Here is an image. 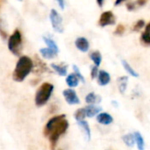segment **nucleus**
Masks as SVG:
<instances>
[{
  "instance_id": "f257e3e1",
  "label": "nucleus",
  "mask_w": 150,
  "mask_h": 150,
  "mask_svg": "<svg viewBox=\"0 0 150 150\" xmlns=\"http://www.w3.org/2000/svg\"><path fill=\"white\" fill-rule=\"evenodd\" d=\"M65 117L64 114L55 116L48 121L44 127L43 134L45 137H49L51 150H55L59 137L65 133L69 127V123L65 119Z\"/></svg>"
},
{
  "instance_id": "f03ea898",
  "label": "nucleus",
  "mask_w": 150,
  "mask_h": 150,
  "mask_svg": "<svg viewBox=\"0 0 150 150\" xmlns=\"http://www.w3.org/2000/svg\"><path fill=\"white\" fill-rule=\"evenodd\" d=\"M33 70V60L28 56H20L13 72L14 81L22 82Z\"/></svg>"
},
{
  "instance_id": "7ed1b4c3",
  "label": "nucleus",
  "mask_w": 150,
  "mask_h": 150,
  "mask_svg": "<svg viewBox=\"0 0 150 150\" xmlns=\"http://www.w3.org/2000/svg\"><path fill=\"white\" fill-rule=\"evenodd\" d=\"M53 90H54V86L51 83L49 82L42 83L35 93V105L37 107H42L45 105L49 102L53 93Z\"/></svg>"
},
{
  "instance_id": "20e7f679",
  "label": "nucleus",
  "mask_w": 150,
  "mask_h": 150,
  "mask_svg": "<svg viewBox=\"0 0 150 150\" xmlns=\"http://www.w3.org/2000/svg\"><path fill=\"white\" fill-rule=\"evenodd\" d=\"M22 46V35L19 29H15V31L8 37L7 47L9 50L17 57L21 56Z\"/></svg>"
},
{
  "instance_id": "39448f33",
  "label": "nucleus",
  "mask_w": 150,
  "mask_h": 150,
  "mask_svg": "<svg viewBox=\"0 0 150 150\" xmlns=\"http://www.w3.org/2000/svg\"><path fill=\"white\" fill-rule=\"evenodd\" d=\"M50 20L51 22V26L55 32L62 34L64 32V26H63V18L61 15L55 10L52 9L50 13Z\"/></svg>"
},
{
  "instance_id": "423d86ee",
  "label": "nucleus",
  "mask_w": 150,
  "mask_h": 150,
  "mask_svg": "<svg viewBox=\"0 0 150 150\" xmlns=\"http://www.w3.org/2000/svg\"><path fill=\"white\" fill-rule=\"evenodd\" d=\"M116 23V18L114 16V13L111 11H106L103 12L99 19L98 24L100 27L104 28L107 26H111Z\"/></svg>"
},
{
  "instance_id": "0eeeda50",
  "label": "nucleus",
  "mask_w": 150,
  "mask_h": 150,
  "mask_svg": "<svg viewBox=\"0 0 150 150\" xmlns=\"http://www.w3.org/2000/svg\"><path fill=\"white\" fill-rule=\"evenodd\" d=\"M63 96L66 101V103L70 105H76L81 103L79 96H77V93L72 88H67L63 91Z\"/></svg>"
},
{
  "instance_id": "6e6552de",
  "label": "nucleus",
  "mask_w": 150,
  "mask_h": 150,
  "mask_svg": "<svg viewBox=\"0 0 150 150\" xmlns=\"http://www.w3.org/2000/svg\"><path fill=\"white\" fill-rule=\"evenodd\" d=\"M49 68L47 66V64L37 56H35V60H33V70L32 71H34L35 74H42L44 73L46 71H49Z\"/></svg>"
},
{
  "instance_id": "1a4fd4ad",
  "label": "nucleus",
  "mask_w": 150,
  "mask_h": 150,
  "mask_svg": "<svg viewBox=\"0 0 150 150\" xmlns=\"http://www.w3.org/2000/svg\"><path fill=\"white\" fill-rule=\"evenodd\" d=\"M75 46L81 52H87L89 50L90 43L88 40L85 37H78L75 40Z\"/></svg>"
},
{
  "instance_id": "9d476101",
  "label": "nucleus",
  "mask_w": 150,
  "mask_h": 150,
  "mask_svg": "<svg viewBox=\"0 0 150 150\" xmlns=\"http://www.w3.org/2000/svg\"><path fill=\"white\" fill-rule=\"evenodd\" d=\"M97 82L100 86L104 87L110 82V75L104 70H101L97 75Z\"/></svg>"
},
{
  "instance_id": "9b49d317",
  "label": "nucleus",
  "mask_w": 150,
  "mask_h": 150,
  "mask_svg": "<svg viewBox=\"0 0 150 150\" xmlns=\"http://www.w3.org/2000/svg\"><path fill=\"white\" fill-rule=\"evenodd\" d=\"M84 110H85L86 117H93L96 116L98 113L101 112L102 108L99 107V106H96L95 104H89V105H88L87 107L84 108Z\"/></svg>"
},
{
  "instance_id": "f8f14e48",
  "label": "nucleus",
  "mask_w": 150,
  "mask_h": 150,
  "mask_svg": "<svg viewBox=\"0 0 150 150\" xmlns=\"http://www.w3.org/2000/svg\"><path fill=\"white\" fill-rule=\"evenodd\" d=\"M50 67L54 70V71H56L59 76L61 77H64L67 75V69H68V65L65 64H51Z\"/></svg>"
},
{
  "instance_id": "ddd939ff",
  "label": "nucleus",
  "mask_w": 150,
  "mask_h": 150,
  "mask_svg": "<svg viewBox=\"0 0 150 150\" xmlns=\"http://www.w3.org/2000/svg\"><path fill=\"white\" fill-rule=\"evenodd\" d=\"M96 120L98 123L107 125H110L113 122V117H111V115H110L107 112H101V113L97 114Z\"/></svg>"
},
{
  "instance_id": "4468645a",
  "label": "nucleus",
  "mask_w": 150,
  "mask_h": 150,
  "mask_svg": "<svg viewBox=\"0 0 150 150\" xmlns=\"http://www.w3.org/2000/svg\"><path fill=\"white\" fill-rule=\"evenodd\" d=\"M65 82L67 84V86L71 88H76L79 83H80V80L79 78L77 77V75L75 74L74 72L69 74L66 76V79H65Z\"/></svg>"
},
{
  "instance_id": "2eb2a0df",
  "label": "nucleus",
  "mask_w": 150,
  "mask_h": 150,
  "mask_svg": "<svg viewBox=\"0 0 150 150\" xmlns=\"http://www.w3.org/2000/svg\"><path fill=\"white\" fill-rule=\"evenodd\" d=\"M40 53L42 55V57L45 59H53L57 57V53L55 52L54 50H52L50 48H42L40 49Z\"/></svg>"
},
{
  "instance_id": "dca6fc26",
  "label": "nucleus",
  "mask_w": 150,
  "mask_h": 150,
  "mask_svg": "<svg viewBox=\"0 0 150 150\" xmlns=\"http://www.w3.org/2000/svg\"><path fill=\"white\" fill-rule=\"evenodd\" d=\"M85 101L88 104H96V103H101L102 98H101V96L96 95L94 92H91V93L87 95V96L85 98Z\"/></svg>"
},
{
  "instance_id": "f3484780",
  "label": "nucleus",
  "mask_w": 150,
  "mask_h": 150,
  "mask_svg": "<svg viewBox=\"0 0 150 150\" xmlns=\"http://www.w3.org/2000/svg\"><path fill=\"white\" fill-rule=\"evenodd\" d=\"M42 39H43V41H44V42H45V44L47 45L48 48L51 49L52 50H54L55 52H57L58 54V52H59L58 46L57 45L56 42L53 39H51L50 37H47V36H43Z\"/></svg>"
},
{
  "instance_id": "a211bd4d",
  "label": "nucleus",
  "mask_w": 150,
  "mask_h": 150,
  "mask_svg": "<svg viewBox=\"0 0 150 150\" xmlns=\"http://www.w3.org/2000/svg\"><path fill=\"white\" fill-rule=\"evenodd\" d=\"M118 83V89L121 94H124L127 88V82H128V77L127 76H121L117 79Z\"/></svg>"
},
{
  "instance_id": "6ab92c4d",
  "label": "nucleus",
  "mask_w": 150,
  "mask_h": 150,
  "mask_svg": "<svg viewBox=\"0 0 150 150\" xmlns=\"http://www.w3.org/2000/svg\"><path fill=\"white\" fill-rule=\"evenodd\" d=\"M78 125H79L80 127H81L83 129L88 140H90V139H91V131H90V127H89L88 123L83 119V120L78 121Z\"/></svg>"
},
{
  "instance_id": "aec40b11",
  "label": "nucleus",
  "mask_w": 150,
  "mask_h": 150,
  "mask_svg": "<svg viewBox=\"0 0 150 150\" xmlns=\"http://www.w3.org/2000/svg\"><path fill=\"white\" fill-rule=\"evenodd\" d=\"M133 135H134L135 143L137 144L138 149L139 150H144V148H145V142H144V139H143L142 135L140 134V132H135L133 133Z\"/></svg>"
},
{
  "instance_id": "412c9836",
  "label": "nucleus",
  "mask_w": 150,
  "mask_h": 150,
  "mask_svg": "<svg viewBox=\"0 0 150 150\" xmlns=\"http://www.w3.org/2000/svg\"><path fill=\"white\" fill-rule=\"evenodd\" d=\"M89 57H90V59L94 62L95 65L99 66V65L101 64L103 57H102V54H101L99 51L96 50V51L91 52L90 55H89Z\"/></svg>"
},
{
  "instance_id": "4be33fe9",
  "label": "nucleus",
  "mask_w": 150,
  "mask_h": 150,
  "mask_svg": "<svg viewBox=\"0 0 150 150\" xmlns=\"http://www.w3.org/2000/svg\"><path fill=\"white\" fill-rule=\"evenodd\" d=\"M123 141L125 142V144L127 146H130V147H132L133 145L135 144V139H134V135L132 134V133H128V134H125L123 136Z\"/></svg>"
},
{
  "instance_id": "5701e85b",
  "label": "nucleus",
  "mask_w": 150,
  "mask_h": 150,
  "mask_svg": "<svg viewBox=\"0 0 150 150\" xmlns=\"http://www.w3.org/2000/svg\"><path fill=\"white\" fill-rule=\"evenodd\" d=\"M122 64H123L125 70L130 75H132V77H139V74L137 73V71H135V70H134L133 68H132V66L128 64L127 61L122 60Z\"/></svg>"
},
{
  "instance_id": "b1692460",
  "label": "nucleus",
  "mask_w": 150,
  "mask_h": 150,
  "mask_svg": "<svg viewBox=\"0 0 150 150\" xmlns=\"http://www.w3.org/2000/svg\"><path fill=\"white\" fill-rule=\"evenodd\" d=\"M74 117L77 121H81V120H83L85 117H86V114H85V110H84V108H81L79 110H77L74 113Z\"/></svg>"
},
{
  "instance_id": "393cba45",
  "label": "nucleus",
  "mask_w": 150,
  "mask_h": 150,
  "mask_svg": "<svg viewBox=\"0 0 150 150\" xmlns=\"http://www.w3.org/2000/svg\"><path fill=\"white\" fill-rule=\"evenodd\" d=\"M72 70H73V72L77 75V77L79 78L80 81H81L82 83H85V78H84L83 75L81 74V70L79 69V67H78L77 65L73 64V65H72Z\"/></svg>"
},
{
  "instance_id": "a878e982",
  "label": "nucleus",
  "mask_w": 150,
  "mask_h": 150,
  "mask_svg": "<svg viewBox=\"0 0 150 150\" xmlns=\"http://www.w3.org/2000/svg\"><path fill=\"white\" fill-rule=\"evenodd\" d=\"M125 26L122 25V24H119V25H117V27L116 28V29H115V31H114V35H122L125 33Z\"/></svg>"
},
{
  "instance_id": "bb28decb",
  "label": "nucleus",
  "mask_w": 150,
  "mask_h": 150,
  "mask_svg": "<svg viewBox=\"0 0 150 150\" xmlns=\"http://www.w3.org/2000/svg\"><path fill=\"white\" fill-rule=\"evenodd\" d=\"M141 42L145 44H150V34L144 31L141 34Z\"/></svg>"
},
{
  "instance_id": "cd10ccee",
  "label": "nucleus",
  "mask_w": 150,
  "mask_h": 150,
  "mask_svg": "<svg viewBox=\"0 0 150 150\" xmlns=\"http://www.w3.org/2000/svg\"><path fill=\"white\" fill-rule=\"evenodd\" d=\"M144 26H145V21H144L143 20H139V21H138L135 23V25L133 26L132 30H133V31H139V30L141 29Z\"/></svg>"
},
{
  "instance_id": "c85d7f7f",
  "label": "nucleus",
  "mask_w": 150,
  "mask_h": 150,
  "mask_svg": "<svg viewBox=\"0 0 150 150\" xmlns=\"http://www.w3.org/2000/svg\"><path fill=\"white\" fill-rule=\"evenodd\" d=\"M98 72H99L98 66H96V65L92 66V67H91V71H90V76H91V78H92V79H96V78H97Z\"/></svg>"
},
{
  "instance_id": "c756f323",
  "label": "nucleus",
  "mask_w": 150,
  "mask_h": 150,
  "mask_svg": "<svg viewBox=\"0 0 150 150\" xmlns=\"http://www.w3.org/2000/svg\"><path fill=\"white\" fill-rule=\"evenodd\" d=\"M0 36H1V38L3 40H8V34L7 32L6 31V29L2 27V25L0 24Z\"/></svg>"
},
{
  "instance_id": "7c9ffc66",
  "label": "nucleus",
  "mask_w": 150,
  "mask_h": 150,
  "mask_svg": "<svg viewBox=\"0 0 150 150\" xmlns=\"http://www.w3.org/2000/svg\"><path fill=\"white\" fill-rule=\"evenodd\" d=\"M147 2H148V0H136V2H134V3L136 5V7L138 8V7L144 6Z\"/></svg>"
},
{
  "instance_id": "2f4dec72",
  "label": "nucleus",
  "mask_w": 150,
  "mask_h": 150,
  "mask_svg": "<svg viewBox=\"0 0 150 150\" xmlns=\"http://www.w3.org/2000/svg\"><path fill=\"white\" fill-rule=\"evenodd\" d=\"M126 8L128 11H134L137 7H136V5L134 2H129L126 4Z\"/></svg>"
},
{
  "instance_id": "473e14b6",
  "label": "nucleus",
  "mask_w": 150,
  "mask_h": 150,
  "mask_svg": "<svg viewBox=\"0 0 150 150\" xmlns=\"http://www.w3.org/2000/svg\"><path fill=\"white\" fill-rule=\"evenodd\" d=\"M56 1H57V5L59 6L60 9L61 10H64V6H65V1H64V0H56Z\"/></svg>"
},
{
  "instance_id": "72a5a7b5",
  "label": "nucleus",
  "mask_w": 150,
  "mask_h": 150,
  "mask_svg": "<svg viewBox=\"0 0 150 150\" xmlns=\"http://www.w3.org/2000/svg\"><path fill=\"white\" fill-rule=\"evenodd\" d=\"M96 2H97V5H98L100 7H103V6L104 0H96Z\"/></svg>"
},
{
  "instance_id": "f704fd0d",
  "label": "nucleus",
  "mask_w": 150,
  "mask_h": 150,
  "mask_svg": "<svg viewBox=\"0 0 150 150\" xmlns=\"http://www.w3.org/2000/svg\"><path fill=\"white\" fill-rule=\"evenodd\" d=\"M145 32H146V33H148V34H150V22L146 26V28H145Z\"/></svg>"
},
{
  "instance_id": "c9c22d12",
  "label": "nucleus",
  "mask_w": 150,
  "mask_h": 150,
  "mask_svg": "<svg viewBox=\"0 0 150 150\" xmlns=\"http://www.w3.org/2000/svg\"><path fill=\"white\" fill-rule=\"evenodd\" d=\"M124 1H125V0H116V1H115V6H119L120 4H122Z\"/></svg>"
},
{
  "instance_id": "e433bc0d",
  "label": "nucleus",
  "mask_w": 150,
  "mask_h": 150,
  "mask_svg": "<svg viewBox=\"0 0 150 150\" xmlns=\"http://www.w3.org/2000/svg\"><path fill=\"white\" fill-rule=\"evenodd\" d=\"M57 150H62V149H57Z\"/></svg>"
},
{
  "instance_id": "4c0bfd02",
  "label": "nucleus",
  "mask_w": 150,
  "mask_h": 150,
  "mask_svg": "<svg viewBox=\"0 0 150 150\" xmlns=\"http://www.w3.org/2000/svg\"><path fill=\"white\" fill-rule=\"evenodd\" d=\"M20 1H22V0H20Z\"/></svg>"
}]
</instances>
